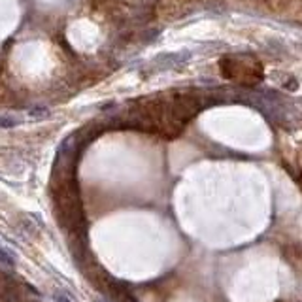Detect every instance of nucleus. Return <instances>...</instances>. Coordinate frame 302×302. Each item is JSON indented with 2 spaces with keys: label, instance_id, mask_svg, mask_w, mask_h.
I'll return each instance as SVG.
<instances>
[{
  "label": "nucleus",
  "instance_id": "nucleus-1",
  "mask_svg": "<svg viewBox=\"0 0 302 302\" xmlns=\"http://www.w3.org/2000/svg\"><path fill=\"white\" fill-rule=\"evenodd\" d=\"M219 68L225 78L244 87L257 85L263 79V65L251 55H227L219 61Z\"/></svg>",
  "mask_w": 302,
  "mask_h": 302
},
{
  "label": "nucleus",
  "instance_id": "nucleus-2",
  "mask_svg": "<svg viewBox=\"0 0 302 302\" xmlns=\"http://www.w3.org/2000/svg\"><path fill=\"white\" fill-rule=\"evenodd\" d=\"M23 119H19L17 115L0 114V129H14V127H19Z\"/></svg>",
  "mask_w": 302,
  "mask_h": 302
},
{
  "label": "nucleus",
  "instance_id": "nucleus-3",
  "mask_svg": "<svg viewBox=\"0 0 302 302\" xmlns=\"http://www.w3.org/2000/svg\"><path fill=\"white\" fill-rule=\"evenodd\" d=\"M0 263L6 266H15V257L12 251H8V249H0Z\"/></svg>",
  "mask_w": 302,
  "mask_h": 302
},
{
  "label": "nucleus",
  "instance_id": "nucleus-4",
  "mask_svg": "<svg viewBox=\"0 0 302 302\" xmlns=\"http://www.w3.org/2000/svg\"><path fill=\"white\" fill-rule=\"evenodd\" d=\"M53 300L55 302H76V298H74L68 291H57V293L53 295Z\"/></svg>",
  "mask_w": 302,
  "mask_h": 302
},
{
  "label": "nucleus",
  "instance_id": "nucleus-5",
  "mask_svg": "<svg viewBox=\"0 0 302 302\" xmlns=\"http://www.w3.org/2000/svg\"><path fill=\"white\" fill-rule=\"evenodd\" d=\"M49 115V110L47 108H34L30 110V117H34V119H45Z\"/></svg>",
  "mask_w": 302,
  "mask_h": 302
},
{
  "label": "nucleus",
  "instance_id": "nucleus-6",
  "mask_svg": "<svg viewBox=\"0 0 302 302\" xmlns=\"http://www.w3.org/2000/svg\"><path fill=\"white\" fill-rule=\"evenodd\" d=\"M94 302H110V300H106V298H96Z\"/></svg>",
  "mask_w": 302,
  "mask_h": 302
}]
</instances>
